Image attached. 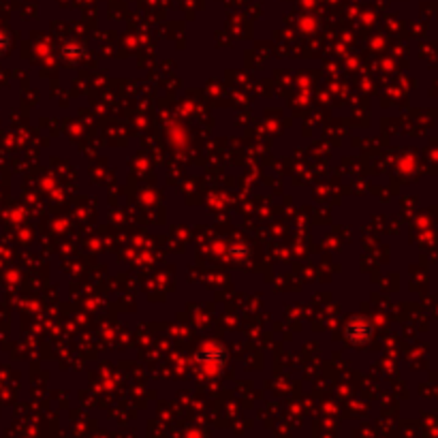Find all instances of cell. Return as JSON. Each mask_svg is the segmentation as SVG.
<instances>
[{"instance_id": "6da1fadb", "label": "cell", "mask_w": 438, "mask_h": 438, "mask_svg": "<svg viewBox=\"0 0 438 438\" xmlns=\"http://www.w3.org/2000/svg\"><path fill=\"white\" fill-rule=\"evenodd\" d=\"M7 45H9V39H7V35H3V32H0V52H3Z\"/></svg>"}]
</instances>
